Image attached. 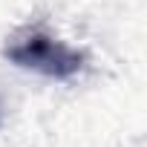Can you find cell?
<instances>
[{"mask_svg": "<svg viewBox=\"0 0 147 147\" xmlns=\"http://www.w3.org/2000/svg\"><path fill=\"white\" fill-rule=\"evenodd\" d=\"M3 55L12 63L23 66V69H35V72H40V75L58 78V81H66L72 75H78L81 66H84V61H87L84 52L72 49L63 40H55L52 35L38 32V29L15 38L3 49Z\"/></svg>", "mask_w": 147, "mask_h": 147, "instance_id": "6da1fadb", "label": "cell"}]
</instances>
